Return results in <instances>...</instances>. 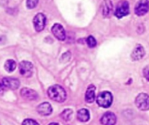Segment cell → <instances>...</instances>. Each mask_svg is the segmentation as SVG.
I'll list each match as a JSON object with an SVG mask.
<instances>
[{
  "label": "cell",
  "mask_w": 149,
  "mask_h": 125,
  "mask_svg": "<svg viewBox=\"0 0 149 125\" xmlns=\"http://www.w3.org/2000/svg\"><path fill=\"white\" fill-rule=\"evenodd\" d=\"M3 89H4V86H3L2 81H0V92H2L3 90Z\"/></svg>",
  "instance_id": "obj_25"
},
{
  "label": "cell",
  "mask_w": 149,
  "mask_h": 125,
  "mask_svg": "<svg viewBox=\"0 0 149 125\" xmlns=\"http://www.w3.org/2000/svg\"><path fill=\"white\" fill-rule=\"evenodd\" d=\"M116 122L117 117L113 112H106L100 119V123L103 125H115Z\"/></svg>",
  "instance_id": "obj_11"
},
{
  "label": "cell",
  "mask_w": 149,
  "mask_h": 125,
  "mask_svg": "<svg viewBox=\"0 0 149 125\" xmlns=\"http://www.w3.org/2000/svg\"><path fill=\"white\" fill-rule=\"evenodd\" d=\"M95 86L93 84L89 85L86 92V102L88 104H92L95 100Z\"/></svg>",
  "instance_id": "obj_15"
},
{
  "label": "cell",
  "mask_w": 149,
  "mask_h": 125,
  "mask_svg": "<svg viewBox=\"0 0 149 125\" xmlns=\"http://www.w3.org/2000/svg\"><path fill=\"white\" fill-rule=\"evenodd\" d=\"M45 23H46V17L45 16L44 13H38L34 18H33V25H34V29L40 32L45 29Z\"/></svg>",
  "instance_id": "obj_6"
},
{
  "label": "cell",
  "mask_w": 149,
  "mask_h": 125,
  "mask_svg": "<svg viewBox=\"0 0 149 125\" xmlns=\"http://www.w3.org/2000/svg\"><path fill=\"white\" fill-rule=\"evenodd\" d=\"M113 5L112 0H103L100 4V11L104 17H109L113 12Z\"/></svg>",
  "instance_id": "obj_8"
},
{
  "label": "cell",
  "mask_w": 149,
  "mask_h": 125,
  "mask_svg": "<svg viewBox=\"0 0 149 125\" xmlns=\"http://www.w3.org/2000/svg\"><path fill=\"white\" fill-rule=\"evenodd\" d=\"M52 32L56 37V38H58V40L64 41L65 39V37H66L65 30L60 23L53 24V26L52 27Z\"/></svg>",
  "instance_id": "obj_9"
},
{
  "label": "cell",
  "mask_w": 149,
  "mask_h": 125,
  "mask_svg": "<svg viewBox=\"0 0 149 125\" xmlns=\"http://www.w3.org/2000/svg\"><path fill=\"white\" fill-rule=\"evenodd\" d=\"M38 3V0H26V6L28 9H34Z\"/></svg>",
  "instance_id": "obj_20"
},
{
  "label": "cell",
  "mask_w": 149,
  "mask_h": 125,
  "mask_svg": "<svg viewBox=\"0 0 149 125\" xmlns=\"http://www.w3.org/2000/svg\"><path fill=\"white\" fill-rule=\"evenodd\" d=\"M20 95L24 99L31 100V101L37 100L38 97V93L34 90H31V89H29V88H23L21 90V91H20Z\"/></svg>",
  "instance_id": "obj_12"
},
{
  "label": "cell",
  "mask_w": 149,
  "mask_h": 125,
  "mask_svg": "<svg viewBox=\"0 0 149 125\" xmlns=\"http://www.w3.org/2000/svg\"><path fill=\"white\" fill-rule=\"evenodd\" d=\"M37 111L39 115L44 116V117H47V116H50L52 114V107L49 103H43L37 107Z\"/></svg>",
  "instance_id": "obj_13"
},
{
  "label": "cell",
  "mask_w": 149,
  "mask_h": 125,
  "mask_svg": "<svg viewBox=\"0 0 149 125\" xmlns=\"http://www.w3.org/2000/svg\"><path fill=\"white\" fill-rule=\"evenodd\" d=\"M130 12V7L129 3L127 0H121L118 3L114 15L118 18H122L126 16H127Z\"/></svg>",
  "instance_id": "obj_3"
},
{
  "label": "cell",
  "mask_w": 149,
  "mask_h": 125,
  "mask_svg": "<svg viewBox=\"0 0 149 125\" xmlns=\"http://www.w3.org/2000/svg\"><path fill=\"white\" fill-rule=\"evenodd\" d=\"M8 3H9V0H0V4H1L3 7L6 6V5L8 4Z\"/></svg>",
  "instance_id": "obj_24"
},
{
  "label": "cell",
  "mask_w": 149,
  "mask_h": 125,
  "mask_svg": "<svg viewBox=\"0 0 149 125\" xmlns=\"http://www.w3.org/2000/svg\"><path fill=\"white\" fill-rule=\"evenodd\" d=\"M77 117L80 122L86 123L87 121H89L90 119V113L89 110L86 109H81L78 111L77 113Z\"/></svg>",
  "instance_id": "obj_16"
},
{
  "label": "cell",
  "mask_w": 149,
  "mask_h": 125,
  "mask_svg": "<svg viewBox=\"0 0 149 125\" xmlns=\"http://www.w3.org/2000/svg\"><path fill=\"white\" fill-rule=\"evenodd\" d=\"M49 125H59L58 124H57V123H52V124H50Z\"/></svg>",
  "instance_id": "obj_26"
},
{
  "label": "cell",
  "mask_w": 149,
  "mask_h": 125,
  "mask_svg": "<svg viewBox=\"0 0 149 125\" xmlns=\"http://www.w3.org/2000/svg\"><path fill=\"white\" fill-rule=\"evenodd\" d=\"M96 102L102 108H109L113 103V96L109 91L100 92L96 98Z\"/></svg>",
  "instance_id": "obj_2"
},
{
  "label": "cell",
  "mask_w": 149,
  "mask_h": 125,
  "mask_svg": "<svg viewBox=\"0 0 149 125\" xmlns=\"http://www.w3.org/2000/svg\"><path fill=\"white\" fill-rule=\"evenodd\" d=\"M149 11V1L148 0H139L134 7L135 15L141 17L146 15Z\"/></svg>",
  "instance_id": "obj_5"
},
{
  "label": "cell",
  "mask_w": 149,
  "mask_h": 125,
  "mask_svg": "<svg viewBox=\"0 0 149 125\" xmlns=\"http://www.w3.org/2000/svg\"><path fill=\"white\" fill-rule=\"evenodd\" d=\"M2 83H3L4 88L10 89L12 90L18 89V87L20 85L19 80L17 78H13V77H4L2 80Z\"/></svg>",
  "instance_id": "obj_10"
},
{
  "label": "cell",
  "mask_w": 149,
  "mask_h": 125,
  "mask_svg": "<svg viewBox=\"0 0 149 125\" xmlns=\"http://www.w3.org/2000/svg\"><path fill=\"white\" fill-rule=\"evenodd\" d=\"M19 72L24 77H31L33 73V64L29 61H22L19 64Z\"/></svg>",
  "instance_id": "obj_7"
},
{
  "label": "cell",
  "mask_w": 149,
  "mask_h": 125,
  "mask_svg": "<svg viewBox=\"0 0 149 125\" xmlns=\"http://www.w3.org/2000/svg\"><path fill=\"white\" fill-rule=\"evenodd\" d=\"M86 44H87V45H88L90 48H94V47L97 45L96 39H95L93 36H89V37L86 38Z\"/></svg>",
  "instance_id": "obj_19"
},
{
  "label": "cell",
  "mask_w": 149,
  "mask_h": 125,
  "mask_svg": "<svg viewBox=\"0 0 149 125\" xmlns=\"http://www.w3.org/2000/svg\"><path fill=\"white\" fill-rule=\"evenodd\" d=\"M135 104L141 110H149V96L146 93H141L137 96L135 99Z\"/></svg>",
  "instance_id": "obj_4"
},
{
  "label": "cell",
  "mask_w": 149,
  "mask_h": 125,
  "mask_svg": "<svg viewBox=\"0 0 149 125\" xmlns=\"http://www.w3.org/2000/svg\"><path fill=\"white\" fill-rule=\"evenodd\" d=\"M145 54H146V52H145L144 47L142 45H141V44H138L134 49L131 57H132V59L134 61H138V60H141V58H143Z\"/></svg>",
  "instance_id": "obj_14"
},
{
  "label": "cell",
  "mask_w": 149,
  "mask_h": 125,
  "mask_svg": "<svg viewBox=\"0 0 149 125\" xmlns=\"http://www.w3.org/2000/svg\"><path fill=\"white\" fill-rule=\"evenodd\" d=\"M16 67H17V63L12 59L7 60L4 64V69L8 72H13L15 70Z\"/></svg>",
  "instance_id": "obj_17"
},
{
  "label": "cell",
  "mask_w": 149,
  "mask_h": 125,
  "mask_svg": "<svg viewBox=\"0 0 149 125\" xmlns=\"http://www.w3.org/2000/svg\"><path fill=\"white\" fill-rule=\"evenodd\" d=\"M47 95L52 101L58 103H63L66 99V92L65 89L58 84L51 86L47 90Z\"/></svg>",
  "instance_id": "obj_1"
},
{
  "label": "cell",
  "mask_w": 149,
  "mask_h": 125,
  "mask_svg": "<svg viewBox=\"0 0 149 125\" xmlns=\"http://www.w3.org/2000/svg\"><path fill=\"white\" fill-rule=\"evenodd\" d=\"M72 110H69V109H66L62 113H61V117H63V119H65V121H69L72 117Z\"/></svg>",
  "instance_id": "obj_18"
},
{
  "label": "cell",
  "mask_w": 149,
  "mask_h": 125,
  "mask_svg": "<svg viewBox=\"0 0 149 125\" xmlns=\"http://www.w3.org/2000/svg\"><path fill=\"white\" fill-rule=\"evenodd\" d=\"M70 58H71V53H70L69 51H67V52H65V53H64V54L62 55L60 60H61V62H63V63H66V62H68V61L70 60Z\"/></svg>",
  "instance_id": "obj_21"
},
{
  "label": "cell",
  "mask_w": 149,
  "mask_h": 125,
  "mask_svg": "<svg viewBox=\"0 0 149 125\" xmlns=\"http://www.w3.org/2000/svg\"><path fill=\"white\" fill-rule=\"evenodd\" d=\"M143 76H144V77L149 82V65H147L143 69Z\"/></svg>",
  "instance_id": "obj_23"
},
{
  "label": "cell",
  "mask_w": 149,
  "mask_h": 125,
  "mask_svg": "<svg viewBox=\"0 0 149 125\" xmlns=\"http://www.w3.org/2000/svg\"><path fill=\"white\" fill-rule=\"evenodd\" d=\"M22 125H39L38 123H37L36 121L32 120V119H25L23 121Z\"/></svg>",
  "instance_id": "obj_22"
}]
</instances>
